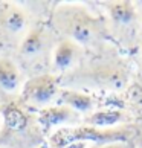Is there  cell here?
I'll return each instance as SVG.
<instances>
[{
	"label": "cell",
	"mask_w": 142,
	"mask_h": 148,
	"mask_svg": "<svg viewBox=\"0 0 142 148\" xmlns=\"http://www.w3.org/2000/svg\"><path fill=\"white\" fill-rule=\"evenodd\" d=\"M80 121L78 112L72 110L67 106H54V107H46L41 108V112L38 113L37 122L40 125L41 130H52V128H63V125H72Z\"/></svg>",
	"instance_id": "8992f818"
},
{
	"label": "cell",
	"mask_w": 142,
	"mask_h": 148,
	"mask_svg": "<svg viewBox=\"0 0 142 148\" xmlns=\"http://www.w3.org/2000/svg\"><path fill=\"white\" fill-rule=\"evenodd\" d=\"M29 17L17 3H0V31L6 35H20L28 28Z\"/></svg>",
	"instance_id": "52a82bcc"
},
{
	"label": "cell",
	"mask_w": 142,
	"mask_h": 148,
	"mask_svg": "<svg viewBox=\"0 0 142 148\" xmlns=\"http://www.w3.org/2000/svg\"><path fill=\"white\" fill-rule=\"evenodd\" d=\"M0 147L2 148H40L41 131L38 122H32L19 106L9 104L2 112Z\"/></svg>",
	"instance_id": "6da1fadb"
},
{
	"label": "cell",
	"mask_w": 142,
	"mask_h": 148,
	"mask_svg": "<svg viewBox=\"0 0 142 148\" xmlns=\"http://www.w3.org/2000/svg\"><path fill=\"white\" fill-rule=\"evenodd\" d=\"M63 148H87V142H72Z\"/></svg>",
	"instance_id": "9a60e30c"
},
{
	"label": "cell",
	"mask_w": 142,
	"mask_h": 148,
	"mask_svg": "<svg viewBox=\"0 0 142 148\" xmlns=\"http://www.w3.org/2000/svg\"><path fill=\"white\" fill-rule=\"evenodd\" d=\"M122 119V113L116 110H102V112H95L92 114L84 116V124L92 125L98 128H110L112 125H116Z\"/></svg>",
	"instance_id": "7c38bea8"
},
{
	"label": "cell",
	"mask_w": 142,
	"mask_h": 148,
	"mask_svg": "<svg viewBox=\"0 0 142 148\" xmlns=\"http://www.w3.org/2000/svg\"><path fill=\"white\" fill-rule=\"evenodd\" d=\"M54 25L66 38L80 46H90L101 37V21L90 15L84 8L75 5H61L54 14Z\"/></svg>",
	"instance_id": "7a4b0ae2"
},
{
	"label": "cell",
	"mask_w": 142,
	"mask_h": 148,
	"mask_svg": "<svg viewBox=\"0 0 142 148\" xmlns=\"http://www.w3.org/2000/svg\"><path fill=\"white\" fill-rule=\"evenodd\" d=\"M127 128H98L92 125L84 127H63L52 133L49 139L51 148H63L72 142H95V145L113 144V142H127L130 138Z\"/></svg>",
	"instance_id": "3957f363"
},
{
	"label": "cell",
	"mask_w": 142,
	"mask_h": 148,
	"mask_svg": "<svg viewBox=\"0 0 142 148\" xmlns=\"http://www.w3.org/2000/svg\"><path fill=\"white\" fill-rule=\"evenodd\" d=\"M69 83H83L87 86L106 87V89L118 90L122 89L127 83V73L122 67H110V66H99L86 72L70 73Z\"/></svg>",
	"instance_id": "5b68a950"
},
{
	"label": "cell",
	"mask_w": 142,
	"mask_h": 148,
	"mask_svg": "<svg viewBox=\"0 0 142 148\" xmlns=\"http://www.w3.org/2000/svg\"><path fill=\"white\" fill-rule=\"evenodd\" d=\"M0 127H2V114H0Z\"/></svg>",
	"instance_id": "e0dca14e"
},
{
	"label": "cell",
	"mask_w": 142,
	"mask_h": 148,
	"mask_svg": "<svg viewBox=\"0 0 142 148\" xmlns=\"http://www.w3.org/2000/svg\"><path fill=\"white\" fill-rule=\"evenodd\" d=\"M80 57V45L69 38H61L55 49H54V58L52 64L57 72H66L75 64L76 58Z\"/></svg>",
	"instance_id": "9c48e42d"
},
{
	"label": "cell",
	"mask_w": 142,
	"mask_h": 148,
	"mask_svg": "<svg viewBox=\"0 0 142 148\" xmlns=\"http://www.w3.org/2000/svg\"><path fill=\"white\" fill-rule=\"evenodd\" d=\"M49 32L45 26L38 25L31 28L19 43V53L25 60H32L43 55V52L49 46Z\"/></svg>",
	"instance_id": "ba28073f"
},
{
	"label": "cell",
	"mask_w": 142,
	"mask_h": 148,
	"mask_svg": "<svg viewBox=\"0 0 142 148\" xmlns=\"http://www.w3.org/2000/svg\"><path fill=\"white\" fill-rule=\"evenodd\" d=\"M136 142H138V145H139V147L142 148V136H141V138H139L138 140H136Z\"/></svg>",
	"instance_id": "2e32d148"
},
{
	"label": "cell",
	"mask_w": 142,
	"mask_h": 148,
	"mask_svg": "<svg viewBox=\"0 0 142 148\" xmlns=\"http://www.w3.org/2000/svg\"><path fill=\"white\" fill-rule=\"evenodd\" d=\"M104 6L116 23H132L136 18V11L130 2H108Z\"/></svg>",
	"instance_id": "4fadbf2b"
},
{
	"label": "cell",
	"mask_w": 142,
	"mask_h": 148,
	"mask_svg": "<svg viewBox=\"0 0 142 148\" xmlns=\"http://www.w3.org/2000/svg\"><path fill=\"white\" fill-rule=\"evenodd\" d=\"M21 86L20 70L11 58H0V89L5 93H17Z\"/></svg>",
	"instance_id": "30bf717a"
},
{
	"label": "cell",
	"mask_w": 142,
	"mask_h": 148,
	"mask_svg": "<svg viewBox=\"0 0 142 148\" xmlns=\"http://www.w3.org/2000/svg\"><path fill=\"white\" fill-rule=\"evenodd\" d=\"M90 148H132L127 142H113V144H104V145H92Z\"/></svg>",
	"instance_id": "5bb4252c"
},
{
	"label": "cell",
	"mask_w": 142,
	"mask_h": 148,
	"mask_svg": "<svg viewBox=\"0 0 142 148\" xmlns=\"http://www.w3.org/2000/svg\"><path fill=\"white\" fill-rule=\"evenodd\" d=\"M40 148H46V147H40Z\"/></svg>",
	"instance_id": "ac0fdd59"
},
{
	"label": "cell",
	"mask_w": 142,
	"mask_h": 148,
	"mask_svg": "<svg viewBox=\"0 0 142 148\" xmlns=\"http://www.w3.org/2000/svg\"><path fill=\"white\" fill-rule=\"evenodd\" d=\"M60 102L63 106L70 107L72 110L78 112V113L80 112L86 113L93 108V99H92V96L86 95L83 92H78V90H72V89H63L60 92Z\"/></svg>",
	"instance_id": "8fae6325"
},
{
	"label": "cell",
	"mask_w": 142,
	"mask_h": 148,
	"mask_svg": "<svg viewBox=\"0 0 142 148\" xmlns=\"http://www.w3.org/2000/svg\"><path fill=\"white\" fill-rule=\"evenodd\" d=\"M60 81L57 76L51 73H43L29 78L21 87L20 98L28 106L43 107L46 108L49 102L55 99V96L60 95Z\"/></svg>",
	"instance_id": "277c9868"
},
{
	"label": "cell",
	"mask_w": 142,
	"mask_h": 148,
	"mask_svg": "<svg viewBox=\"0 0 142 148\" xmlns=\"http://www.w3.org/2000/svg\"><path fill=\"white\" fill-rule=\"evenodd\" d=\"M0 148H2V147H0Z\"/></svg>",
	"instance_id": "d6986e66"
}]
</instances>
